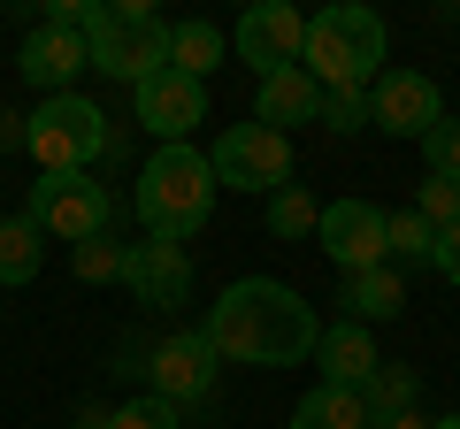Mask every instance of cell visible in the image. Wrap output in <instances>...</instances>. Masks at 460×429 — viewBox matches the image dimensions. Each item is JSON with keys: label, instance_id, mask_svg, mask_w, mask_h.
<instances>
[{"label": "cell", "instance_id": "obj_1", "mask_svg": "<svg viewBox=\"0 0 460 429\" xmlns=\"http://www.w3.org/2000/svg\"><path fill=\"white\" fill-rule=\"evenodd\" d=\"M199 330H208L215 361H238V368H299V361H314V346H323L314 307L292 292V284H277V276L223 284V299L208 307Z\"/></svg>", "mask_w": 460, "mask_h": 429}, {"label": "cell", "instance_id": "obj_2", "mask_svg": "<svg viewBox=\"0 0 460 429\" xmlns=\"http://www.w3.org/2000/svg\"><path fill=\"white\" fill-rule=\"evenodd\" d=\"M215 162L199 146H154L146 169H138L131 184V207L138 223H146V238H162V246H184V238L208 231V214H215Z\"/></svg>", "mask_w": 460, "mask_h": 429}, {"label": "cell", "instance_id": "obj_3", "mask_svg": "<svg viewBox=\"0 0 460 429\" xmlns=\"http://www.w3.org/2000/svg\"><path fill=\"white\" fill-rule=\"evenodd\" d=\"M323 92H368L384 77V16L361 0H330L323 16H307V54H299Z\"/></svg>", "mask_w": 460, "mask_h": 429}, {"label": "cell", "instance_id": "obj_4", "mask_svg": "<svg viewBox=\"0 0 460 429\" xmlns=\"http://www.w3.org/2000/svg\"><path fill=\"white\" fill-rule=\"evenodd\" d=\"M23 153L39 162V177H93L100 153H115V131L84 92H54L23 116Z\"/></svg>", "mask_w": 460, "mask_h": 429}, {"label": "cell", "instance_id": "obj_5", "mask_svg": "<svg viewBox=\"0 0 460 429\" xmlns=\"http://www.w3.org/2000/svg\"><path fill=\"white\" fill-rule=\"evenodd\" d=\"M84 47H93V69L115 84H146L154 69H169V23L154 16L146 0H115V8H100L93 31H84Z\"/></svg>", "mask_w": 460, "mask_h": 429}, {"label": "cell", "instance_id": "obj_6", "mask_svg": "<svg viewBox=\"0 0 460 429\" xmlns=\"http://www.w3.org/2000/svg\"><path fill=\"white\" fill-rule=\"evenodd\" d=\"M47 238L62 246H84V238H115V192L100 177H39L31 207H23Z\"/></svg>", "mask_w": 460, "mask_h": 429}, {"label": "cell", "instance_id": "obj_7", "mask_svg": "<svg viewBox=\"0 0 460 429\" xmlns=\"http://www.w3.org/2000/svg\"><path fill=\"white\" fill-rule=\"evenodd\" d=\"M208 162H215V184H230V192H284L292 184V131L230 123Z\"/></svg>", "mask_w": 460, "mask_h": 429}, {"label": "cell", "instance_id": "obj_8", "mask_svg": "<svg viewBox=\"0 0 460 429\" xmlns=\"http://www.w3.org/2000/svg\"><path fill=\"white\" fill-rule=\"evenodd\" d=\"M392 214L376 207V199H330L323 223H314V246L338 261V276H353V268H384L392 261Z\"/></svg>", "mask_w": 460, "mask_h": 429}, {"label": "cell", "instance_id": "obj_9", "mask_svg": "<svg viewBox=\"0 0 460 429\" xmlns=\"http://www.w3.org/2000/svg\"><path fill=\"white\" fill-rule=\"evenodd\" d=\"M230 47H238V62H246L253 77L299 69V54H307V16H299L292 0H253L246 16H238V31H230Z\"/></svg>", "mask_w": 460, "mask_h": 429}, {"label": "cell", "instance_id": "obj_10", "mask_svg": "<svg viewBox=\"0 0 460 429\" xmlns=\"http://www.w3.org/2000/svg\"><path fill=\"white\" fill-rule=\"evenodd\" d=\"M215 346L208 330H169L162 346L146 353V376H154V398H169V407H199V398L215 391Z\"/></svg>", "mask_w": 460, "mask_h": 429}, {"label": "cell", "instance_id": "obj_11", "mask_svg": "<svg viewBox=\"0 0 460 429\" xmlns=\"http://www.w3.org/2000/svg\"><path fill=\"white\" fill-rule=\"evenodd\" d=\"M368 123L392 138H429L445 123V92L422 77V69H384L376 92H368Z\"/></svg>", "mask_w": 460, "mask_h": 429}, {"label": "cell", "instance_id": "obj_12", "mask_svg": "<svg viewBox=\"0 0 460 429\" xmlns=\"http://www.w3.org/2000/svg\"><path fill=\"white\" fill-rule=\"evenodd\" d=\"M131 100H138V123H146L162 146H184V138L208 123V84H199V77H177V69H154Z\"/></svg>", "mask_w": 460, "mask_h": 429}, {"label": "cell", "instance_id": "obj_13", "mask_svg": "<svg viewBox=\"0 0 460 429\" xmlns=\"http://www.w3.org/2000/svg\"><path fill=\"white\" fill-rule=\"evenodd\" d=\"M123 284H131L138 307H184V299H192V253L162 246V238L123 246Z\"/></svg>", "mask_w": 460, "mask_h": 429}, {"label": "cell", "instance_id": "obj_14", "mask_svg": "<svg viewBox=\"0 0 460 429\" xmlns=\"http://www.w3.org/2000/svg\"><path fill=\"white\" fill-rule=\"evenodd\" d=\"M16 62H23V77H31L39 92L54 100V92H69V84H77L84 69H93V47H84V31H62V23H39V31L23 39V54H16Z\"/></svg>", "mask_w": 460, "mask_h": 429}, {"label": "cell", "instance_id": "obj_15", "mask_svg": "<svg viewBox=\"0 0 460 429\" xmlns=\"http://www.w3.org/2000/svg\"><path fill=\"white\" fill-rule=\"evenodd\" d=\"M314 361H323V383L361 391V383L384 368V353H376V330H368V322H323V346H314Z\"/></svg>", "mask_w": 460, "mask_h": 429}, {"label": "cell", "instance_id": "obj_16", "mask_svg": "<svg viewBox=\"0 0 460 429\" xmlns=\"http://www.w3.org/2000/svg\"><path fill=\"white\" fill-rule=\"evenodd\" d=\"M338 307H345V322H392V314H407V276L392 261L353 268V276H338Z\"/></svg>", "mask_w": 460, "mask_h": 429}, {"label": "cell", "instance_id": "obj_17", "mask_svg": "<svg viewBox=\"0 0 460 429\" xmlns=\"http://www.w3.org/2000/svg\"><path fill=\"white\" fill-rule=\"evenodd\" d=\"M314 116H323V84H314L307 69H277V77H261V92H253V123L284 131V123H314Z\"/></svg>", "mask_w": 460, "mask_h": 429}, {"label": "cell", "instance_id": "obj_18", "mask_svg": "<svg viewBox=\"0 0 460 429\" xmlns=\"http://www.w3.org/2000/svg\"><path fill=\"white\" fill-rule=\"evenodd\" d=\"M39 268H47V231H39L31 214H8L0 223V284L16 292V284H31Z\"/></svg>", "mask_w": 460, "mask_h": 429}, {"label": "cell", "instance_id": "obj_19", "mask_svg": "<svg viewBox=\"0 0 460 429\" xmlns=\"http://www.w3.org/2000/svg\"><path fill=\"white\" fill-rule=\"evenodd\" d=\"M292 429H368V407H361V391H345V383H314L292 407Z\"/></svg>", "mask_w": 460, "mask_h": 429}, {"label": "cell", "instance_id": "obj_20", "mask_svg": "<svg viewBox=\"0 0 460 429\" xmlns=\"http://www.w3.org/2000/svg\"><path fill=\"white\" fill-rule=\"evenodd\" d=\"M169 69L208 84V69H223V31L199 23V16H192V23H169Z\"/></svg>", "mask_w": 460, "mask_h": 429}, {"label": "cell", "instance_id": "obj_21", "mask_svg": "<svg viewBox=\"0 0 460 429\" xmlns=\"http://www.w3.org/2000/svg\"><path fill=\"white\" fill-rule=\"evenodd\" d=\"M414 398H422V376H414V368H392V361H384L376 376L361 383V407H368V422H392V414H407Z\"/></svg>", "mask_w": 460, "mask_h": 429}, {"label": "cell", "instance_id": "obj_22", "mask_svg": "<svg viewBox=\"0 0 460 429\" xmlns=\"http://www.w3.org/2000/svg\"><path fill=\"white\" fill-rule=\"evenodd\" d=\"M314 223H323V207H314L299 184L269 192V231H277V238H314Z\"/></svg>", "mask_w": 460, "mask_h": 429}, {"label": "cell", "instance_id": "obj_23", "mask_svg": "<svg viewBox=\"0 0 460 429\" xmlns=\"http://www.w3.org/2000/svg\"><path fill=\"white\" fill-rule=\"evenodd\" d=\"M384 238H392V268H399V261H429V253H438V231H429L414 207L392 214V231H384Z\"/></svg>", "mask_w": 460, "mask_h": 429}, {"label": "cell", "instance_id": "obj_24", "mask_svg": "<svg viewBox=\"0 0 460 429\" xmlns=\"http://www.w3.org/2000/svg\"><path fill=\"white\" fill-rule=\"evenodd\" d=\"M414 214H422L429 231H453V223H460V184L453 177H429L422 192H414Z\"/></svg>", "mask_w": 460, "mask_h": 429}, {"label": "cell", "instance_id": "obj_25", "mask_svg": "<svg viewBox=\"0 0 460 429\" xmlns=\"http://www.w3.org/2000/svg\"><path fill=\"white\" fill-rule=\"evenodd\" d=\"M69 268H77V284H108V276H123V246L115 238H84L69 253Z\"/></svg>", "mask_w": 460, "mask_h": 429}, {"label": "cell", "instance_id": "obj_26", "mask_svg": "<svg viewBox=\"0 0 460 429\" xmlns=\"http://www.w3.org/2000/svg\"><path fill=\"white\" fill-rule=\"evenodd\" d=\"M108 429H184V422H177V407H169V398L146 391V398H131V407H115Z\"/></svg>", "mask_w": 460, "mask_h": 429}, {"label": "cell", "instance_id": "obj_27", "mask_svg": "<svg viewBox=\"0 0 460 429\" xmlns=\"http://www.w3.org/2000/svg\"><path fill=\"white\" fill-rule=\"evenodd\" d=\"M422 153H429V177H453L460 184V116H445L438 131L422 138Z\"/></svg>", "mask_w": 460, "mask_h": 429}, {"label": "cell", "instance_id": "obj_28", "mask_svg": "<svg viewBox=\"0 0 460 429\" xmlns=\"http://www.w3.org/2000/svg\"><path fill=\"white\" fill-rule=\"evenodd\" d=\"M314 123H323V131H361V123H368V92H323V116H314Z\"/></svg>", "mask_w": 460, "mask_h": 429}, {"label": "cell", "instance_id": "obj_29", "mask_svg": "<svg viewBox=\"0 0 460 429\" xmlns=\"http://www.w3.org/2000/svg\"><path fill=\"white\" fill-rule=\"evenodd\" d=\"M429 268H438L445 284H460V223H453V231H438V253H429Z\"/></svg>", "mask_w": 460, "mask_h": 429}, {"label": "cell", "instance_id": "obj_30", "mask_svg": "<svg viewBox=\"0 0 460 429\" xmlns=\"http://www.w3.org/2000/svg\"><path fill=\"white\" fill-rule=\"evenodd\" d=\"M23 146V116H16V108H0V153H16Z\"/></svg>", "mask_w": 460, "mask_h": 429}, {"label": "cell", "instance_id": "obj_31", "mask_svg": "<svg viewBox=\"0 0 460 429\" xmlns=\"http://www.w3.org/2000/svg\"><path fill=\"white\" fill-rule=\"evenodd\" d=\"M368 429H429V422H422V414L407 407V414H392V422H368Z\"/></svg>", "mask_w": 460, "mask_h": 429}, {"label": "cell", "instance_id": "obj_32", "mask_svg": "<svg viewBox=\"0 0 460 429\" xmlns=\"http://www.w3.org/2000/svg\"><path fill=\"white\" fill-rule=\"evenodd\" d=\"M429 429H460V414H445V422H429Z\"/></svg>", "mask_w": 460, "mask_h": 429}, {"label": "cell", "instance_id": "obj_33", "mask_svg": "<svg viewBox=\"0 0 460 429\" xmlns=\"http://www.w3.org/2000/svg\"><path fill=\"white\" fill-rule=\"evenodd\" d=\"M0 223H8V214H0Z\"/></svg>", "mask_w": 460, "mask_h": 429}]
</instances>
